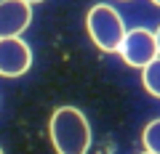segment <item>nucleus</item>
Returning <instances> with one entry per match:
<instances>
[{
  "mask_svg": "<svg viewBox=\"0 0 160 154\" xmlns=\"http://www.w3.org/2000/svg\"><path fill=\"white\" fill-rule=\"evenodd\" d=\"M118 53L123 56V61L128 67H147L152 58H158V43H155V32L144 27H136L131 32H126L123 43H120Z\"/></svg>",
  "mask_w": 160,
  "mask_h": 154,
  "instance_id": "7ed1b4c3",
  "label": "nucleus"
},
{
  "mask_svg": "<svg viewBox=\"0 0 160 154\" xmlns=\"http://www.w3.org/2000/svg\"><path fill=\"white\" fill-rule=\"evenodd\" d=\"M0 154H3V149H0Z\"/></svg>",
  "mask_w": 160,
  "mask_h": 154,
  "instance_id": "f8f14e48",
  "label": "nucleus"
},
{
  "mask_svg": "<svg viewBox=\"0 0 160 154\" xmlns=\"http://www.w3.org/2000/svg\"><path fill=\"white\" fill-rule=\"evenodd\" d=\"M86 27H88L91 40L96 43V48L104 53H115L120 48V43H123V37H126V32H128L123 19H120V13L112 6H107V3H99V6H93L88 11Z\"/></svg>",
  "mask_w": 160,
  "mask_h": 154,
  "instance_id": "f03ea898",
  "label": "nucleus"
},
{
  "mask_svg": "<svg viewBox=\"0 0 160 154\" xmlns=\"http://www.w3.org/2000/svg\"><path fill=\"white\" fill-rule=\"evenodd\" d=\"M32 21V6L24 0H0V37H19Z\"/></svg>",
  "mask_w": 160,
  "mask_h": 154,
  "instance_id": "39448f33",
  "label": "nucleus"
},
{
  "mask_svg": "<svg viewBox=\"0 0 160 154\" xmlns=\"http://www.w3.org/2000/svg\"><path fill=\"white\" fill-rule=\"evenodd\" d=\"M48 133L56 154H88L91 149V125L75 106H59L51 114Z\"/></svg>",
  "mask_w": 160,
  "mask_h": 154,
  "instance_id": "f257e3e1",
  "label": "nucleus"
},
{
  "mask_svg": "<svg viewBox=\"0 0 160 154\" xmlns=\"http://www.w3.org/2000/svg\"><path fill=\"white\" fill-rule=\"evenodd\" d=\"M152 3H155V6H160V0H152Z\"/></svg>",
  "mask_w": 160,
  "mask_h": 154,
  "instance_id": "9d476101",
  "label": "nucleus"
},
{
  "mask_svg": "<svg viewBox=\"0 0 160 154\" xmlns=\"http://www.w3.org/2000/svg\"><path fill=\"white\" fill-rule=\"evenodd\" d=\"M142 82L152 96L160 98V56L152 58L147 67H142Z\"/></svg>",
  "mask_w": 160,
  "mask_h": 154,
  "instance_id": "423d86ee",
  "label": "nucleus"
},
{
  "mask_svg": "<svg viewBox=\"0 0 160 154\" xmlns=\"http://www.w3.org/2000/svg\"><path fill=\"white\" fill-rule=\"evenodd\" d=\"M32 67V51L19 37H0V77H22Z\"/></svg>",
  "mask_w": 160,
  "mask_h": 154,
  "instance_id": "20e7f679",
  "label": "nucleus"
},
{
  "mask_svg": "<svg viewBox=\"0 0 160 154\" xmlns=\"http://www.w3.org/2000/svg\"><path fill=\"white\" fill-rule=\"evenodd\" d=\"M142 154H152V152H147V149H144V152H142Z\"/></svg>",
  "mask_w": 160,
  "mask_h": 154,
  "instance_id": "9b49d317",
  "label": "nucleus"
},
{
  "mask_svg": "<svg viewBox=\"0 0 160 154\" xmlns=\"http://www.w3.org/2000/svg\"><path fill=\"white\" fill-rule=\"evenodd\" d=\"M155 43H158V56H160V27L155 29Z\"/></svg>",
  "mask_w": 160,
  "mask_h": 154,
  "instance_id": "6e6552de",
  "label": "nucleus"
},
{
  "mask_svg": "<svg viewBox=\"0 0 160 154\" xmlns=\"http://www.w3.org/2000/svg\"><path fill=\"white\" fill-rule=\"evenodd\" d=\"M142 141H144V149L152 154H160V120H152L142 133Z\"/></svg>",
  "mask_w": 160,
  "mask_h": 154,
  "instance_id": "0eeeda50",
  "label": "nucleus"
},
{
  "mask_svg": "<svg viewBox=\"0 0 160 154\" xmlns=\"http://www.w3.org/2000/svg\"><path fill=\"white\" fill-rule=\"evenodd\" d=\"M24 3H29V6H32V3H43V0H24Z\"/></svg>",
  "mask_w": 160,
  "mask_h": 154,
  "instance_id": "1a4fd4ad",
  "label": "nucleus"
}]
</instances>
